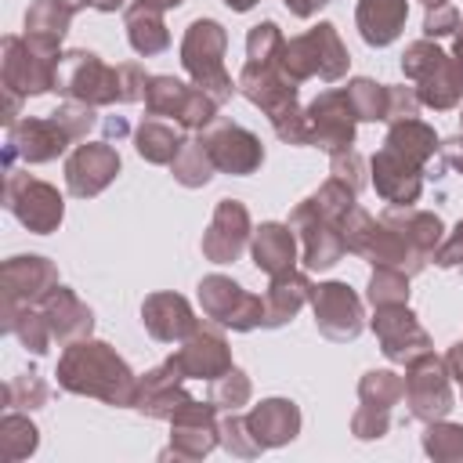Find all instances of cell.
Instances as JSON below:
<instances>
[{
	"label": "cell",
	"mask_w": 463,
	"mask_h": 463,
	"mask_svg": "<svg viewBox=\"0 0 463 463\" xmlns=\"http://www.w3.org/2000/svg\"><path fill=\"white\" fill-rule=\"evenodd\" d=\"M358 206V192L340 181L326 177L307 199H300L289 210V228L300 239V264L304 271H329L347 257L344 242V217Z\"/></svg>",
	"instance_id": "obj_1"
},
{
	"label": "cell",
	"mask_w": 463,
	"mask_h": 463,
	"mask_svg": "<svg viewBox=\"0 0 463 463\" xmlns=\"http://www.w3.org/2000/svg\"><path fill=\"white\" fill-rule=\"evenodd\" d=\"M58 387L69 394H83V398H98L105 405L127 409L134 405V391H137V376L134 369L116 354L112 344L83 336L76 344H65L61 358H58Z\"/></svg>",
	"instance_id": "obj_2"
},
{
	"label": "cell",
	"mask_w": 463,
	"mask_h": 463,
	"mask_svg": "<svg viewBox=\"0 0 463 463\" xmlns=\"http://www.w3.org/2000/svg\"><path fill=\"white\" fill-rule=\"evenodd\" d=\"M239 94L257 105L275 137L286 141V145H307L304 137V105H300V83L293 76H286L282 61H268V65H253V61H242L239 69V80H235Z\"/></svg>",
	"instance_id": "obj_3"
},
{
	"label": "cell",
	"mask_w": 463,
	"mask_h": 463,
	"mask_svg": "<svg viewBox=\"0 0 463 463\" xmlns=\"http://www.w3.org/2000/svg\"><path fill=\"white\" fill-rule=\"evenodd\" d=\"M402 72L416 87L420 105H427L434 112H449L463 98L459 69H456L452 54L438 40H427V36L423 40H412L405 47V54H402Z\"/></svg>",
	"instance_id": "obj_4"
},
{
	"label": "cell",
	"mask_w": 463,
	"mask_h": 463,
	"mask_svg": "<svg viewBox=\"0 0 463 463\" xmlns=\"http://www.w3.org/2000/svg\"><path fill=\"white\" fill-rule=\"evenodd\" d=\"M224 51H228V33L217 18H195L184 36H181V65L195 87H203L217 105L232 101L239 90L224 69Z\"/></svg>",
	"instance_id": "obj_5"
},
{
	"label": "cell",
	"mask_w": 463,
	"mask_h": 463,
	"mask_svg": "<svg viewBox=\"0 0 463 463\" xmlns=\"http://www.w3.org/2000/svg\"><path fill=\"white\" fill-rule=\"evenodd\" d=\"M344 242H347V253L369 260L373 268H398V271H405L409 279L427 268V260H423L394 228H387L380 217H373V213L362 210V206H354V210L344 217Z\"/></svg>",
	"instance_id": "obj_6"
},
{
	"label": "cell",
	"mask_w": 463,
	"mask_h": 463,
	"mask_svg": "<svg viewBox=\"0 0 463 463\" xmlns=\"http://www.w3.org/2000/svg\"><path fill=\"white\" fill-rule=\"evenodd\" d=\"M347 65H351V54H347V47H344V40H340L333 22H318L307 33L289 36L286 51H282V69L297 83L315 80V76L322 83H336V80L347 76Z\"/></svg>",
	"instance_id": "obj_7"
},
{
	"label": "cell",
	"mask_w": 463,
	"mask_h": 463,
	"mask_svg": "<svg viewBox=\"0 0 463 463\" xmlns=\"http://www.w3.org/2000/svg\"><path fill=\"white\" fill-rule=\"evenodd\" d=\"M54 94H61L65 101L94 105V109L119 105V65L101 61V58H98L94 51H87V47L65 51V54L58 58Z\"/></svg>",
	"instance_id": "obj_8"
},
{
	"label": "cell",
	"mask_w": 463,
	"mask_h": 463,
	"mask_svg": "<svg viewBox=\"0 0 463 463\" xmlns=\"http://www.w3.org/2000/svg\"><path fill=\"white\" fill-rule=\"evenodd\" d=\"M217 98H210L203 87L195 83H184L177 76H148V87H145V112L148 116H170L181 130H206L213 119H217Z\"/></svg>",
	"instance_id": "obj_9"
},
{
	"label": "cell",
	"mask_w": 463,
	"mask_h": 463,
	"mask_svg": "<svg viewBox=\"0 0 463 463\" xmlns=\"http://www.w3.org/2000/svg\"><path fill=\"white\" fill-rule=\"evenodd\" d=\"M199 307H203V318L217 322L221 329H232V333H253V329H264V297L242 289L235 279L213 271V275H203L199 286Z\"/></svg>",
	"instance_id": "obj_10"
},
{
	"label": "cell",
	"mask_w": 463,
	"mask_h": 463,
	"mask_svg": "<svg viewBox=\"0 0 463 463\" xmlns=\"http://www.w3.org/2000/svg\"><path fill=\"white\" fill-rule=\"evenodd\" d=\"M58 58L61 54L40 51L25 36L7 33L0 40V83H4V90L18 94V98H40V94L54 90Z\"/></svg>",
	"instance_id": "obj_11"
},
{
	"label": "cell",
	"mask_w": 463,
	"mask_h": 463,
	"mask_svg": "<svg viewBox=\"0 0 463 463\" xmlns=\"http://www.w3.org/2000/svg\"><path fill=\"white\" fill-rule=\"evenodd\" d=\"M4 206L18 217L22 228H29L33 235H51L61 228L65 221V199L54 184L22 174V170H7L4 181Z\"/></svg>",
	"instance_id": "obj_12"
},
{
	"label": "cell",
	"mask_w": 463,
	"mask_h": 463,
	"mask_svg": "<svg viewBox=\"0 0 463 463\" xmlns=\"http://www.w3.org/2000/svg\"><path fill=\"white\" fill-rule=\"evenodd\" d=\"M405 402H409V416L420 423H434L452 412L456 398H452V376L445 354L427 351L405 365Z\"/></svg>",
	"instance_id": "obj_13"
},
{
	"label": "cell",
	"mask_w": 463,
	"mask_h": 463,
	"mask_svg": "<svg viewBox=\"0 0 463 463\" xmlns=\"http://www.w3.org/2000/svg\"><path fill=\"white\" fill-rule=\"evenodd\" d=\"M69 145H76L69 137V130L54 119V112L47 116H22L18 123L7 127L4 137V170H14V163H54Z\"/></svg>",
	"instance_id": "obj_14"
},
{
	"label": "cell",
	"mask_w": 463,
	"mask_h": 463,
	"mask_svg": "<svg viewBox=\"0 0 463 463\" xmlns=\"http://www.w3.org/2000/svg\"><path fill=\"white\" fill-rule=\"evenodd\" d=\"M354 130H358V116L351 109V98L344 87L336 90H322L311 105H304V137L307 145L322 148V152H340L354 145Z\"/></svg>",
	"instance_id": "obj_15"
},
{
	"label": "cell",
	"mask_w": 463,
	"mask_h": 463,
	"mask_svg": "<svg viewBox=\"0 0 463 463\" xmlns=\"http://www.w3.org/2000/svg\"><path fill=\"white\" fill-rule=\"evenodd\" d=\"M315 329L333 344H351L365 329V304L347 282H318L311 289Z\"/></svg>",
	"instance_id": "obj_16"
},
{
	"label": "cell",
	"mask_w": 463,
	"mask_h": 463,
	"mask_svg": "<svg viewBox=\"0 0 463 463\" xmlns=\"http://www.w3.org/2000/svg\"><path fill=\"white\" fill-rule=\"evenodd\" d=\"M213 166L221 174H232V177H250L260 170L264 163V145L253 130H246L242 123H232L224 116H217L206 130H199Z\"/></svg>",
	"instance_id": "obj_17"
},
{
	"label": "cell",
	"mask_w": 463,
	"mask_h": 463,
	"mask_svg": "<svg viewBox=\"0 0 463 463\" xmlns=\"http://www.w3.org/2000/svg\"><path fill=\"white\" fill-rule=\"evenodd\" d=\"M369 329L376 333L383 358H387V362H394V365H409V362H416L420 354L434 351V344H430L427 329L420 326V318L412 315V307H409V304L373 307Z\"/></svg>",
	"instance_id": "obj_18"
},
{
	"label": "cell",
	"mask_w": 463,
	"mask_h": 463,
	"mask_svg": "<svg viewBox=\"0 0 463 463\" xmlns=\"http://www.w3.org/2000/svg\"><path fill=\"white\" fill-rule=\"evenodd\" d=\"M221 409L206 398H188L174 416H170V449L163 456H177V459H203L213 449H221Z\"/></svg>",
	"instance_id": "obj_19"
},
{
	"label": "cell",
	"mask_w": 463,
	"mask_h": 463,
	"mask_svg": "<svg viewBox=\"0 0 463 463\" xmlns=\"http://www.w3.org/2000/svg\"><path fill=\"white\" fill-rule=\"evenodd\" d=\"M119 166L112 141H83L65 156V192L72 199H94L116 181Z\"/></svg>",
	"instance_id": "obj_20"
},
{
	"label": "cell",
	"mask_w": 463,
	"mask_h": 463,
	"mask_svg": "<svg viewBox=\"0 0 463 463\" xmlns=\"http://www.w3.org/2000/svg\"><path fill=\"white\" fill-rule=\"evenodd\" d=\"M250 235H253V221H250L246 203L217 199V206L210 213V224L203 232V257L210 264H232L250 246Z\"/></svg>",
	"instance_id": "obj_21"
},
{
	"label": "cell",
	"mask_w": 463,
	"mask_h": 463,
	"mask_svg": "<svg viewBox=\"0 0 463 463\" xmlns=\"http://www.w3.org/2000/svg\"><path fill=\"white\" fill-rule=\"evenodd\" d=\"M170 362L184 380H203V383L217 380L221 373H228L235 365L232 362V347H228V340H224L217 322L199 326L188 340H181L177 351L170 354Z\"/></svg>",
	"instance_id": "obj_22"
},
{
	"label": "cell",
	"mask_w": 463,
	"mask_h": 463,
	"mask_svg": "<svg viewBox=\"0 0 463 463\" xmlns=\"http://www.w3.org/2000/svg\"><path fill=\"white\" fill-rule=\"evenodd\" d=\"M423 170L427 166L412 163L409 156H402L387 145H380V152H373V159H369L373 188L391 206H412L423 195Z\"/></svg>",
	"instance_id": "obj_23"
},
{
	"label": "cell",
	"mask_w": 463,
	"mask_h": 463,
	"mask_svg": "<svg viewBox=\"0 0 463 463\" xmlns=\"http://www.w3.org/2000/svg\"><path fill=\"white\" fill-rule=\"evenodd\" d=\"M54 286L58 268L40 253H18L0 264V293L11 304H40Z\"/></svg>",
	"instance_id": "obj_24"
},
{
	"label": "cell",
	"mask_w": 463,
	"mask_h": 463,
	"mask_svg": "<svg viewBox=\"0 0 463 463\" xmlns=\"http://www.w3.org/2000/svg\"><path fill=\"white\" fill-rule=\"evenodd\" d=\"M141 326H145L148 336L159 340V344H181V340H188L203 322L195 318L192 304H188L181 293L159 289V293H148V297L141 300Z\"/></svg>",
	"instance_id": "obj_25"
},
{
	"label": "cell",
	"mask_w": 463,
	"mask_h": 463,
	"mask_svg": "<svg viewBox=\"0 0 463 463\" xmlns=\"http://www.w3.org/2000/svg\"><path fill=\"white\" fill-rule=\"evenodd\" d=\"M192 394L184 391V376L174 369V362L166 358V362H159L156 369H148L145 376H137V391H134V405L130 409H137L141 416H148V420H166L170 423V416L188 402Z\"/></svg>",
	"instance_id": "obj_26"
},
{
	"label": "cell",
	"mask_w": 463,
	"mask_h": 463,
	"mask_svg": "<svg viewBox=\"0 0 463 463\" xmlns=\"http://www.w3.org/2000/svg\"><path fill=\"white\" fill-rule=\"evenodd\" d=\"M250 257H253L257 271H264L268 279L271 275H282V271L297 268V260H300V239L289 228V221L286 224L282 221H264L250 235Z\"/></svg>",
	"instance_id": "obj_27"
},
{
	"label": "cell",
	"mask_w": 463,
	"mask_h": 463,
	"mask_svg": "<svg viewBox=\"0 0 463 463\" xmlns=\"http://www.w3.org/2000/svg\"><path fill=\"white\" fill-rule=\"evenodd\" d=\"M40 311H43V318H47V326H51V336L65 347V344H76V340H83V336H90V329H94V311L69 289V286H54L40 304H36Z\"/></svg>",
	"instance_id": "obj_28"
},
{
	"label": "cell",
	"mask_w": 463,
	"mask_h": 463,
	"mask_svg": "<svg viewBox=\"0 0 463 463\" xmlns=\"http://www.w3.org/2000/svg\"><path fill=\"white\" fill-rule=\"evenodd\" d=\"M246 423L264 449H282L300 434L304 416L293 398H264L246 412Z\"/></svg>",
	"instance_id": "obj_29"
},
{
	"label": "cell",
	"mask_w": 463,
	"mask_h": 463,
	"mask_svg": "<svg viewBox=\"0 0 463 463\" xmlns=\"http://www.w3.org/2000/svg\"><path fill=\"white\" fill-rule=\"evenodd\" d=\"M311 289H315V282L300 268L271 275L268 279V293H264V329H279V326L293 322L297 311L304 304H311Z\"/></svg>",
	"instance_id": "obj_30"
},
{
	"label": "cell",
	"mask_w": 463,
	"mask_h": 463,
	"mask_svg": "<svg viewBox=\"0 0 463 463\" xmlns=\"http://www.w3.org/2000/svg\"><path fill=\"white\" fill-rule=\"evenodd\" d=\"M380 221H383L387 228H394L423 260H430L434 250H438L441 239H445V224H441V217H438L434 210H420V206H387V210L380 213Z\"/></svg>",
	"instance_id": "obj_31"
},
{
	"label": "cell",
	"mask_w": 463,
	"mask_h": 463,
	"mask_svg": "<svg viewBox=\"0 0 463 463\" xmlns=\"http://www.w3.org/2000/svg\"><path fill=\"white\" fill-rule=\"evenodd\" d=\"M409 18V0H358L354 25L369 47H391Z\"/></svg>",
	"instance_id": "obj_32"
},
{
	"label": "cell",
	"mask_w": 463,
	"mask_h": 463,
	"mask_svg": "<svg viewBox=\"0 0 463 463\" xmlns=\"http://www.w3.org/2000/svg\"><path fill=\"white\" fill-rule=\"evenodd\" d=\"M123 29H127V43L134 47V54L152 58L163 54L170 47V29L159 7L145 4V0H130L123 11Z\"/></svg>",
	"instance_id": "obj_33"
},
{
	"label": "cell",
	"mask_w": 463,
	"mask_h": 463,
	"mask_svg": "<svg viewBox=\"0 0 463 463\" xmlns=\"http://www.w3.org/2000/svg\"><path fill=\"white\" fill-rule=\"evenodd\" d=\"M72 25V11L61 7L58 0H33L29 11H25V40L36 43L40 51H51V54H61V40Z\"/></svg>",
	"instance_id": "obj_34"
},
{
	"label": "cell",
	"mask_w": 463,
	"mask_h": 463,
	"mask_svg": "<svg viewBox=\"0 0 463 463\" xmlns=\"http://www.w3.org/2000/svg\"><path fill=\"white\" fill-rule=\"evenodd\" d=\"M0 326H4V333L18 336V344L25 351H33V354H47L51 344H54L51 326H47V318H43V311L36 304H11V300H4Z\"/></svg>",
	"instance_id": "obj_35"
},
{
	"label": "cell",
	"mask_w": 463,
	"mask_h": 463,
	"mask_svg": "<svg viewBox=\"0 0 463 463\" xmlns=\"http://www.w3.org/2000/svg\"><path fill=\"white\" fill-rule=\"evenodd\" d=\"M181 145H184V134H181L177 123L170 127V123L148 116V119H141V123L134 127V148H137V156H141L145 163H152V166H170L174 156L181 152Z\"/></svg>",
	"instance_id": "obj_36"
},
{
	"label": "cell",
	"mask_w": 463,
	"mask_h": 463,
	"mask_svg": "<svg viewBox=\"0 0 463 463\" xmlns=\"http://www.w3.org/2000/svg\"><path fill=\"white\" fill-rule=\"evenodd\" d=\"M383 145L394 148V152H402V156H409V159L420 163V166H430V159L438 156V145H441V141H438V134H434L430 123H423L420 116H412V119L387 123Z\"/></svg>",
	"instance_id": "obj_37"
},
{
	"label": "cell",
	"mask_w": 463,
	"mask_h": 463,
	"mask_svg": "<svg viewBox=\"0 0 463 463\" xmlns=\"http://www.w3.org/2000/svg\"><path fill=\"white\" fill-rule=\"evenodd\" d=\"M351 109L358 116V123H387L391 112V83H376L373 76H354L347 87Z\"/></svg>",
	"instance_id": "obj_38"
},
{
	"label": "cell",
	"mask_w": 463,
	"mask_h": 463,
	"mask_svg": "<svg viewBox=\"0 0 463 463\" xmlns=\"http://www.w3.org/2000/svg\"><path fill=\"white\" fill-rule=\"evenodd\" d=\"M170 174H174V181L181 188H203V184H210V177L217 174V166H213V159H210V152H206V145H203L199 134L195 137H184L181 152L170 163Z\"/></svg>",
	"instance_id": "obj_39"
},
{
	"label": "cell",
	"mask_w": 463,
	"mask_h": 463,
	"mask_svg": "<svg viewBox=\"0 0 463 463\" xmlns=\"http://www.w3.org/2000/svg\"><path fill=\"white\" fill-rule=\"evenodd\" d=\"M36 449H40V430H36V423H33L25 412L7 409L4 420H0V452H4V459L18 463V459H29Z\"/></svg>",
	"instance_id": "obj_40"
},
{
	"label": "cell",
	"mask_w": 463,
	"mask_h": 463,
	"mask_svg": "<svg viewBox=\"0 0 463 463\" xmlns=\"http://www.w3.org/2000/svg\"><path fill=\"white\" fill-rule=\"evenodd\" d=\"M405 398V376L394 369H369L358 380V402L373 409H394Z\"/></svg>",
	"instance_id": "obj_41"
},
{
	"label": "cell",
	"mask_w": 463,
	"mask_h": 463,
	"mask_svg": "<svg viewBox=\"0 0 463 463\" xmlns=\"http://www.w3.org/2000/svg\"><path fill=\"white\" fill-rule=\"evenodd\" d=\"M0 398H4V409H25V412H33V409H43L51 402V387H47V380L36 369H29V373L11 376L0 387Z\"/></svg>",
	"instance_id": "obj_42"
},
{
	"label": "cell",
	"mask_w": 463,
	"mask_h": 463,
	"mask_svg": "<svg viewBox=\"0 0 463 463\" xmlns=\"http://www.w3.org/2000/svg\"><path fill=\"white\" fill-rule=\"evenodd\" d=\"M423 452L434 463H463V423H452L449 416L427 423V430H423Z\"/></svg>",
	"instance_id": "obj_43"
},
{
	"label": "cell",
	"mask_w": 463,
	"mask_h": 463,
	"mask_svg": "<svg viewBox=\"0 0 463 463\" xmlns=\"http://www.w3.org/2000/svg\"><path fill=\"white\" fill-rule=\"evenodd\" d=\"M250 398H253V383H250V376L239 365H232L228 373L210 380V402L221 412H239L242 405H250Z\"/></svg>",
	"instance_id": "obj_44"
},
{
	"label": "cell",
	"mask_w": 463,
	"mask_h": 463,
	"mask_svg": "<svg viewBox=\"0 0 463 463\" xmlns=\"http://www.w3.org/2000/svg\"><path fill=\"white\" fill-rule=\"evenodd\" d=\"M365 300L373 307H391V304H409V275L398 268H373Z\"/></svg>",
	"instance_id": "obj_45"
},
{
	"label": "cell",
	"mask_w": 463,
	"mask_h": 463,
	"mask_svg": "<svg viewBox=\"0 0 463 463\" xmlns=\"http://www.w3.org/2000/svg\"><path fill=\"white\" fill-rule=\"evenodd\" d=\"M217 430H221V449L232 452L235 459H253V456L264 452V445L253 438L246 416H239V412H224L221 423H217Z\"/></svg>",
	"instance_id": "obj_46"
},
{
	"label": "cell",
	"mask_w": 463,
	"mask_h": 463,
	"mask_svg": "<svg viewBox=\"0 0 463 463\" xmlns=\"http://www.w3.org/2000/svg\"><path fill=\"white\" fill-rule=\"evenodd\" d=\"M286 51V36L275 22H257L246 33V61L253 65H268V61H282Z\"/></svg>",
	"instance_id": "obj_47"
},
{
	"label": "cell",
	"mask_w": 463,
	"mask_h": 463,
	"mask_svg": "<svg viewBox=\"0 0 463 463\" xmlns=\"http://www.w3.org/2000/svg\"><path fill=\"white\" fill-rule=\"evenodd\" d=\"M387 430H391V409H373L358 402V409L351 412V434L358 441H380Z\"/></svg>",
	"instance_id": "obj_48"
},
{
	"label": "cell",
	"mask_w": 463,
	"mask_h": 463,
	"mask_svg": "<svg viewBox=\"0 0 463 463\" xmlns=\"http://www.w3.org/2000/svg\"><path fill=\"white\" fill-rule=\"evenodd\" d=\"M329 174L347 181L354 192H362V184H365V159H362V152L354 145L340 148V152H329Z\"/></svg>",
	"instance_id": "obj_49"
},
{
	"label": "cell",
	"mask_w": 463,
	"mask_h": 463,
	"mask_svg": "<svg viewBox=\"0 0 463 463\" xmlns=\"http://www.w3.org/2000/svg\"><path fill=\"white\" fill-rule=\"evenodd\" d=\"M459 25H463L459 7H452V4L427 7V18H423V36H427V40H452Z\"/></svg>",
	"instance_id": "obj_50"
},
{
	"label": "cell",
	"mask_w": 463,
	"mask_h": 463,
	"mask_svg": "<svg viewBox=\"0 0 463 463\" xmlns=\"http://www.w3.org/2000/svg\"><path fill=\"white\" fill-rule=\"evenodd\" d=\"M145 87H148V72L137 61H123L119 65V105L145 101Z\"/></svg>",
	"instance_id": "obj_51"
},
{
	"label": "cell",
	"mask_w": 463,
	"mask_h": 463,
	"mask_svg": "<svg viewBox=\"0 0 463 463\" xmlns=\"http://www.w3.org/2000/svg\"><path fill=\"white\" fill-rule=\"evenodd\" d=\"M438 268H463V217H459V224L441 239V246L434 250V257H430Z\"/></svg>",
	"instance_id": "obj_52"
},
{
	"label": "cell",
	"mask_w": 463,
	"mask_h": 463,
	"mask_svg": "<svg viewBox=\"0 0 463 463\" xmlns=\"http://www.w3.org/2000/svg\"><path fill=\"white\" fill-rule=\"evenodd\" d=\"M420 116V98H416V87H391V112H387V123H398V119H412Z\"/></svg>",
	"instance_id": "obj_53"
},
{
	"label": "cell",
	"mask_w": 463,
	"mask_h": 463,
	"mask_svg": "<svg viewBox=\"0 0 463 463\" xmlns=\"http://www.w3.org/2000/svg\"><path fill=\"white\" fill-rule=\"evenodd\" d=\"M438 166H449V170L463 174V134H452L438 145Z\"/></svg>",
	"instance_id": "obj_54"
},
{
	"label": "cell",
	"mask_w": 463,
	"mask_h": 463,
	"mask_svg": "<svg viewBox=\"0 0 463 463\" xmlns=\"http://www.w3.org/2000/svg\"><path fill=\"white\" fill-rule=\"evenodd\" d=\"M445 365H449V376L456 380L459 394H463V340H456L449 351H445Z\"/></svg>",
	"instance_id": "obj_55"
},
{
	"label": "cell",
	"mask_w": 463,
	"mask_h": 463,
	"mask_svg": "<svg viewBox=\"0 0 463 463\" xmlns=\"http://www.w3.org/2000/svg\"><path fill=\"white\" fill-rule=\"evenodd\" d=\"M286 4V11L293 14V18H315L329 0H282Z\"/></svg>",
	"instance_id": "obj_56"
},
{
	"label": "cell",
	"mask_w": 463,
	"mask_h": 463,
	"mask_svg": "<svg viewBox=\"0 0 463 463\" xmlns=\"http://www.w3.org/2000/svg\"><path fill=\"white\" fill-rule=\"evenodd\" d=\"M101 127H105V141H112V137L119 141V137H127V134H130V123H127L123 116H109Z\"/></svg>",
	"instance_id": "obj_57"
},
{
	"label": "cell",
	"mask_w": 463,
	"mask_h": 463,
	"mask_svg": "<svg viewBox=\"0 0 463 463\" xmlns=\"http://www.w3.org/2000/svg\"><path fill=\"white\" fill-rule=\"evenodd\" d=\"M452 61H456V69H459V80H463V25L456 29V36H452Z\"/></svg>",
	"instance_id": "obj_58"
},
{
	"label": "cell",
	"mask_w": 463,
	"mask_h": 463,
	"mask_svg": "<svg viewBox=\"0 0 463 463\" xmlns=\"http://www.w3.org/2000/svg\"><path fill=\"white\" fill-rule=\"evenodd\" d=\"M90 7L101 14H116V11H127V0H90Z\"/></svg>",
	"instance_id": "obj_59"
},
{
	"label": "cell",
	"mask_w": 463,
	"mask_h": 463,
	"mask_svg": "<svg viewBox=\"0 0 463 463\" xmlns=\"http://www.w3.org/2000/svg\"><path fill=\"white\" fill-rule=\"evenodd\" d=\"M221 4H224V7H232L235 14H246V11H253L260 0H221Z\"/></svg>",
	"instance_id": "obj_60"
},
{
	"label": "cell",
	"mask_w": 463,
	"mask_h": 463,
	"mask_svg": "<svg viewBox=\"0 0 463 463\" xmlns=\"http://www.w3.org/2000/svg\"><path fill=\"white\" fill-rule=\"evenodd\" d=\"M145 4H152V7H159V11H174V7H181L184 0H145Z\"/></svg>",
	"instance_id": "obj_61"
},
{
	"label": "cell",
	"mask_w": 463,
	"mask_h": 463,
	"mask_svg": "<svg viewBox=\"0 0 463 463\" xmlns=\"http://www.w3.org/2000/svg\"><path fill=\"white\" fill-rule=\"evenodd\" d=\"M58 4H61V7H69L72 14H76V11H83V7H90V0H58Z\"/></svg>",
	"instance_id": "obj_62"
},
{
	"label": "cell",
	"mask_w": 463,
	"mask_h": 463,
	"mask_svg": "<svg viewBox=\"0 0 463 463\" xmlns=\"http://www.w3.org/2000/svg\"><path fill=\"white\" fill-rule=\"evenodd\" d=\"M423 7H441V4H449V0H420Z\"/></svg>",
	"instance_id": "obj_63"
},
{
	"label": "cell",
	"mask_w": 463,
	"mask_h": 463,
	"mask_svg": "<svg viewBox=\"0 0 463 463\" xmlns=\"http://www.w3.org/2000/svg\"><path fill=\"white\" fill-rule=\"evenodd\" d=\"M459 123H463V109H459Z\"/></svg>",
	"instance_id": "obj_64"
}]
</instances>
